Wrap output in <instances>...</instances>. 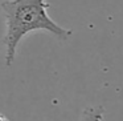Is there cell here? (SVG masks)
<instances>
[{
  "label": "cell",
  "instance_id": "1",
  "mask_svg": "<svg viewBox=\"0 0 123 121\" xmlns=\"http://www.w3.org/2000/svg\"><path fill=\"white\" fill-rule=\"evenodd\" d=\"M0 7L6 21L3 45L6 48L4 61L7 67L13 64L17 45L28 33L46 31L60 40H68L73 33L52 20L48 14L50 4L45 0H4Z\"/></svg>",
  "mask_w": 123,
  "mask_h": 121
},
{
  "label": "cell",
  "instance_id": "2",
  "mask_svg": "<svg viewBox=\"0 0 123 121\" xmlns=\"http://www.w3.org/2000/svg\"><path fill=\"white\" fill-rule=\"evenodd\" d=\"M105 116V108L102 105L87 107L81 112L80 121H102Z\"/></svg>",
  "mask_w": 123,
  "mask_h": 121
},
{
  "label": "cell",
  "instance_id": "3",
  "mask_svg": "<svg viewBox=\"0 0 123 121\" xmlns=\"http://www.w3.org/2000/svg\"><path fill=\"white\" fill-rule=\"evenodd\" d=\"M0 121H9V120H8V118H7L4 114H0Z\"/></svg>",
  "mask_w": 123,
  "mask_h": 121
}]
</instances>
